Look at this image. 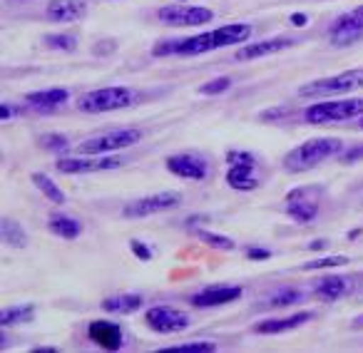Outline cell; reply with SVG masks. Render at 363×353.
Returning <instances> with one entry per match:
<instances>
[{"instance_id":"10","label":"cell","mask_w":363,"mask_h":353,"mask_svg":"<svg viewBox=\"0 0 363 353\" xmlns=\"http://www.w3.org/2000/svg\"><path fill=\"white\" fill-rule=\"evenodd\" d=\"M145 321L152 331L157 333H179V331H187L192 326V318L187 316L184 311L179 308H172V306H155L145 313Z\"/></svg>"},{"instance_id":"33","label":"cell","mask_w":363,"mask_h":353,"mask_svg":"<svg viewBox=\"0 0 363 353\" xmlns=\"http://www.w3.org/2000/svg\"><path fill=\"white\" fill-rule=\"evenodd\" d=\"M346 23H351L353 28H361L363 30V6H358L356 11H351V13H346V16H341Z\"/></svg>"},{"instance_id":"30","label":"cell","mask_w":363,"mask_h":353,"mask_svg":"<svg viewBox=\"0 0 363 353\" xmlns=\"http://www.w3.org/2000/svg\"><path fill=\"white\" fill-rule=\"evenodd\" d=\"M301 301V291H296V288H284V291H279L277 296H272V301H269V306H289V303H298Z\"/></svg>"},{"instance_id":"11","label":"cell","mask_w":363,"mask_h":353,"mask_svg":"<svg viewBox=\"0 0 363 353\" xmlns=\"http://www.w3.org/2000/svg\"><path fill=\"white\" fill-rule=\"evenodd\" d=\"M167 169H169L172 174L182 176V179H189V182H202L209 174L207 159L194 155V152H182V155L167 157Z\"/></svg>"},{"instance_id":"8","label":"cell","mask_w":363,"mask_h":353,"mask_svg":"<svg viewBox=\"0 0 363 353\" xmlns=\"http://www.w3.org/2000/svg\"><path fill=\"white\" fill-rule=\"evenodd\" d=\"M160 23L172 28H199L214 21V13L209 8L199 6H164L157 11Z\"/></svg>"},{"instance_id":"25","label":"cell","mask_w":363,"mask_h":353,"mask_svg":"<svg viewBox=\"0 0 363 353\" xmlns=\"http://www.w3.org/2000/svg\"><path fill=\"white\" fill-rule=\"evenodd\" d=\"M35 316V308L33 306H11V308H3L0 313V323L3 326H11V323H26V321H33Z\"/></svg>"},{"instance_id":"14","label":"cell","mask_w":363,"mask_h":353,"mask_svg":"<svg viewBox=\"0 0 363 353\" xmlns=\"http://www.w3.org/2000/svg\"><path fill=\"white\" fill-rule=\"evenodd\" d=\"M87 336L105 351H120L122 348V328L112 321H92L87 326Z\"/></svg>"},{"instance_id":"1","label":"cell","mask_w":363,"mask_h":353,"mask_svg":"<svg viewBox=\"0 0 363 353\" xmlns=\"http://www.w3.org/2000/svg\"><path fill=\"white\" fill-rule=\"evenodd\" d=\"M343 142L336 137H316V140H308L303 145H298L296 150H291L284 159L289 172H306L311 167L321 164L323 159H331V157L341 155Z\"/></svg>"},{"instance_id":"27","label":"cell","mask_w":363,"mask_h":353,"mask_svg":"<svg viewBox=\"0 0 363 353\" xmlns=\"http://www.w3.org/2000/svg\"><path fill=\"white\" fill-rule=\"evenodd\" d=\"M43 43H45L48 47H52V50H65V52H70L77 47V38L67 35V33H60V35H45Z\"/></svg>"},{"instance_id":"26","label":"cell","mask_w":363,"mask_h":353,"mask_svg":"<svg viewBox=\"0 0 363 353\" xmlns=\"http://www.w3.org/2000/svg\"><path fill=\"white\" fill-rule=\"evenodd\" d=\"M217 351V343L212 341H194V343H179V346L162 348V353H212Z\"/></svg>"},{"instance_id":"22","label":"cell","mask_w":363,"mask_h":353,"mask_svg":"<svg viewBox=\"0 0 363 353\" xmlns=\"http://www.w3.org/2000/svg\"><path fill=\"white\" fill-rule=\"evenodd\" d=\"M100 306L107 313H132L142 306V296L140 293H120V296L105 298Z\"/></svg>"},{"instance_id":"16","label":"cell","mask_w":363,"mask_h":353,"mask_svg":"<svg viewBox=\"0 0 363 353\" xmlns=\"http://www.w3.org/2000/svg\"><path fill=\"white\" fill-rule=\"evenodd\" d=\"M45 13L52 23H77L85 18L87 3L85 0H50Z\"/></svg>"},{"instance_id":"24","label":"cell","mask_w":363,"mask_h":353,"mask_svg":"<svg viewBox=\"0 0 363 353\" xmlns=\"http://www.w3.org/2000/svg\"><path fill=\"white\" fill-rule=\"evenodd\" d=\"M33 182H35V187L40 189V192L45 194V197L50 199L52 204H65V194H62V189L57 187V184L52 182L48 174H43V172H35V174H33Z\"/></svg>"},{"instance_id":"9","label":"cell","mask_w":363,"mask_h":353,"mask_svg":"<svg viewBox=\"0 0 363 353\" xmlns=\"http://www.w3.org/2000/svg\"><path fill=\"white\" fill-rule=\"evenodd\" d=\"M182 204V194L179 192H160L152 194V197H142L130 202L122 209V217L127 219H142V217H152V214H162L177 209Z\"/></svg>"},{"instance_id":"23","label":"cell","mask_w":363,"mask_h":353,"mask_svg":"<svg viewBox=\"0 0 363 353\" xmlns=\"http://www.w3.org/2000/svg\"><path fill=\"white\" fill-rule=\"evenodd\" d=\"M0 237H3V242H6V244H11V247H18V249H23L28 244L26 229H23L21 224L16 222V219H8V217L0 222Z\"/></svg>"},{"instance_id":"18","label":"cell","mask_w":363,"mask_h":353,"mask_svg":"<svg viewBox=\"0 0 363 353\" xmlns=\"http://www.w3.org/2000/svg\"><path fill=\"white\" fill-rule=\"evenodd\" d=\"M313 313L311 311H301V313H294L289 318H267V321H259L254 326L257 333H286V331H294V328L303 326L306 321H311Z\"/></svg>"},{"instance_id":"19","label":"cell","mask_w":363,"mask_h":353,"mask_svg":"<svg viewBox=\"0 0 363 353\" xmlns=\"http://www.w3.org/2000/svg\"><path fill=\"white\" fill-rule=\"evenodd\" d=\"M252 35V26L249 23H229V26H222L217 30H212L214 38V47H227V45H237V43H244Z\"/></svg>"},{"instance_id":"6","label":"cell","mask_w":363,"mask_h":353,"mask_svg":"<svg viewBox=\"0 0 363 353\" xmlns=\"http://www.w3.org/2000/svg\"><path fill=\"white\" fill-rule=\"evenodd\" d=\"M321 187H296L286 194V214L298 224H308L316 219L321 204Z\"/></svg>"},{"instance_id":"31","label":"cell","mask_w":363,"mask_h":353,"mask_svg":"<svg viewBox=\"0 0 363 353\" xmlns=\"http://www.w3.org/2000/svg\"><path fill=\"white\" fill-rule=\"evenodd\" d=\"M40 145L45 147V150H50V152H62V150H67V137H62V135H43L40 137Z\"/></svg>"},{"instance_id":"34","label":"cell","mask_w":363,"mask_h":353,"mask_svg":"<svg viewBox=\"0 0 363 353\" xmlns=\"http://www.w3.org/2000/svg\"><path fill=\"white\" fill-rule=\"evenodd\" d=\"M130 247H132V252H135L137 257L142 259V262H150V259H152V252H150V249H147V247H142V244L137 242V239H132Z\"/></svg>"},{"instance_id":"15","label":"cell","mask_w":363,"mask_h":353,"mask_svg":"<svg viewBox=\"0 0 363 353\" xmlns=\"http://www.w3.org/2000/svg\"><path fill=\"white\" fill-rule=\"evenodd\" d=\"M356 288V281L348 276H323L316 281L313 293H316L321 301H338V298L348 296Z\"/></svg>"},{"instance_id":"32","label":"cell","mask_w":363,"mask_h":353,"mask_svg":"<svg viewBox=\"0 0 363 353\" xmlns=\"http://www.w3.org/2000/svg\"><path fill=\"white\" fill-rule=\"evenodd\" d=\"M229 87H232V80H229V77H217V80H212L209 85L199 87V92H202V95H219V92L229 90Z\"/></svg>"},{"instance_id":"7","label":"cell","mask_w":363,"mask_h":353,"mask_svg":"<svg viewBox=\"0 0 363 353\" xmlns=\"http://www.w3.org/2000/svg\"><path fill=\"white\" fill-rule=\"evenodd\" d=\"M229 159V172H227V184L237 192H249V189H257L259 182L254 176V169H257V159L254 155L242 150H232L227 152Z\"/></svg>"},{"instance_id":"2","label":"cell","mask_w":363,"mask_h":353,"mask_svg":"<svg viewBox=\"0 0 363 353\" xmlns=\"http://www.w3.org/2000/svg\"><path fill=\"white\" fill-rule=\"evenodd\" d=\"M356 90H363V70H348V72H338V75H331V77L311 80L298 87V97L321 100V97L348 95V92H356Z\"/></svg>"},{"instance_id":"35","label":"cell","mask_w":363,"mask_h":353,"mask_svg":"<svg viewBox=\"0 0 363 353\" xmlns=\"http://www.w3.org/2000/svg\"><path fill=\"white\" fill-rule=\"evenodd\" d=\"M361 157H363V147H353V150L343 152V155H341V162H343V164H351V162L361 159Z\"/></svg>"},{"instance_id":"5","label":"cell","mask_w":363,"mask_h":353,"mask_svg":"<svg viewBox=\"0 0 363 353\" xmlns=\"http://www.w3.org/2000/svg\"><path fill=\"white\" fill-rule=\"evenodd\" d=\"M140 140H142V130H135V127L110 130V132H102V135H95V137H90V140L80 142L77 152H80V155H110V152L137 145Z\"/></svg>"},{"instance_id":"38","label":"cell","mask_w":363,"mask_h":353,"mask_svg":"<svg viewBox=\"0 0 363 353\" xmlns=\"http://www.w3.org/2000/svg\"><path fill=\"white\" fill-rule=\"evenodd\" d=\"M361 323H363V316H361V318H358V321H356V326H361Z\"/></svg>"},{"instance_id":"17","label":"cell","mask_w":363,"mask_h":353,"mask_svg":"<svg viewBox=\"0 0 363 353\" xmlns=\"http://www.w3.org/2000/svg\"><path fill=\"white\" fill-rule=\"evenodd\" d=\"M294 40L291 38H272V40H262V43H249V45L239 47L237 50V60H259V57L274 55V52H281L286 47H291Z\"/></svg>"},{"instance_id":"3","label":"cell","mask_w":363,"mask_h":353,"mask_svg":"<svg viewBox=\"0 0 363 353\" xmlns=\"http://www.w3.org/2000/svg\"><path fill=\"white\" fill-rule=\"evenodd\" d=\"M137 92L130 87H100V90L85 92L77 97L75 107L80 112H90V115H100V112H112L122 110V107L135 105Z\"/></svg>"},{"instance_id":"29","label":"cell","mask_w":363,"mask_h":353,"mask_svg":"<svg viewBox=\"0 0 363 353\" xmlns=\"http://www.w3.org/2000/svg\"><path fill=\"white\" fill-rule=\"evenodd\" d=\"M197 237L204 239L209 247L222 249V252H232V249H237V244H234L229 237H219V234H212V232H197Z\"/></svg>"},{"instance_id":"21","label":"cell","mask_w":363,"mask_h":353,"mask_svg":"<svg viewBox=\"0 0 363 353\" xmlns=\"http://www.w3.org/2000/svg\"><path fill=\"white\" fill-rule=\"evenodd\" d=\"M48 229H50L55 237L72 242V239H77L82 234V222H77L75 217H65V214H52V217L48 219Z\"/></svg>"},{"instance_id":"36","label":"cell","mask_w":363,"mask_h":353,"mask_svg":"<svg viewBox=\"0 0 363 353\" xmlns=\"http://www.w3.org/2000/svg\"><path fill=\"white\" fill-rule=\"evenodd\" d=\"M247 257L249 259H269L272 257V252H269V249H247Z\"/></svg>"},{"instance_id":"39","label":"cell","mask_w":363,"mask_h":353,"mask_svg":"<svg viewBox=\"0 0 363 353\" xmlns=\"http://www.w3.org/2000/svg\"><path fill=\"white\" fill-rule=\"evenodd\" d=\"M358 127H361V130H363V117H361V122H358Z\"/></svg>"},{"instance_id":"20","label":"cell","mask_w":363,"mask_h":353,"mask_svg":"<svg viewBox=\"0 0 363 353\" xmlns=\"http://www.w3.org/2000/svg\"><path fill=\"white\" fill-rule=\"evenodd\" d=\"M70 92L65 87H50V90H40V92H30L26 95V102L38 110H52V107H60L62 102H67Z\"/></svg>"},{"instance_id":"37","label":"cell","mask_w":363,"mask_h":353,"mask_svg":"<svg viewBox=\"0 0 363 353\" xmlns=\"http://www.w3.org/2000/svg\"><path fill=\"white\" fill-rule=\"evenodd\" d=\"M16 115V110H13V107H8L6 102H3V122H8V117H13Z\"/></svg>"},{"instance_id":"4","label":"cell","mask_w":363,"mask_h":353,"mask_svg":"<svg viewBox=\"0 0 363 353\" xmlns=\"http://www.w3.org/2000/svg\"><path fill=\"white\" fill-rule=\"evenodd\" d=\"M351 117H363V100L361 97L313 102V105L306 107V112H303V120H306L308 125H333V122L351 120Z\"/></svg>"},{"instance_id":"12","label":"cell","mask_w":363,"mask_h":353,"mask_svg":"<svg viewBox=\"0 0 363 353\" xmlns=\"http://www.w3.org/2000/svg\"><path fill=\"white\" fill-rule=\"evenodd\" d=\"M122 164L120 157H100L90 155L87 157H70V159H57L55 167L62 174H90V172H107V169H117Z\"/></svg>"},{"instance_id":"13","label":"cell","mask_w":363,"mask_h":353,"mask_svg":"<svg viewBox=\"0 0 363 353\" xmlns=\"http://www.w3.org/2000/svg\"><path fill=\"white\" fill-rule=\"evenodd\" d=\"M242 296V286H229V284H214V286H204L192 296V306L197 308H212L232 303Z\"/></svg>"},{"instance_id":"28","label":"cell","mask_w":363,"mask_h":353,"mask_svg":"<svg viewBox=\"0 0 363 353\" xmlns=\"http://www.w3.org/2000/svg\"><path fill=\"white\" fill-rule=\"evenodd\" d=\"M348 264L346 257H323V259H313V262L301 264V271H316V269H333V267H343Z\"/></svg>"}]
</instances>
